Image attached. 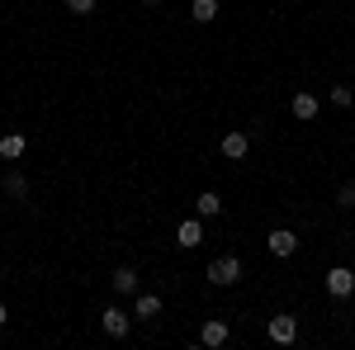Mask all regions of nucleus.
Returning <instances> with one entry per match:
<instances>
[{"instance_id": "obj_1", "label": "nucleus", "mask_w": 355, "mask_h": 350, "mask_svg": "<svg viewBox=\"0 0 355 350\" xmlns=\"http://www.w3.org/2000/svg\"><path fill=\"white\" fill-rule=\"evenodd\" d=\"M266 336H270L275 346H294V341H299V317H289V313L270 317V322H266Z\"/></svg>"}, {"instance_id": "obj_2", "label": "nucleus", "mask_w": 355, "mask_h": 350, "mask_svg": "<svg viewBox=\"0 0 355 350\" xmlns=\"http://www.w3.org/2000/svg\"><path fill=\"white\" fill-rule=\"evenodd\" d=\"M209 279H214L218 289H227V284H237V279H242V261H237V256H218V261L209 265Z\"/></svg>"}, {"instance_id": "obj_3", "label": "nucleus", "mask_w": 355, "mask_h": 350, "mask_svg": "<svg viewBox=\"0 0 355 350\" xmlns=\"http://www.w3.org/2000/svg\"><path fill=\"white\" fill-rule=\"evenodd\" d=\"M327 294L331 298H351L355 294V270L351 265H331L327 270Z\"/></svg>"}, {"instance_id": "obj_4", "label": "nucleus", "mask_w": 355, "mask_h": 350, "mask_svg": "<svg viewBox=\"0 0 355 350\" xmlns=\"http://www.w3.org/2000/svg\"><path fill=\"white\" fill-rule=\"evenodd\" d=\"M266 246H270V256H279V261H284V256H294V251H299V232H289V227H275L270 237H266Z\"/></svg>"}, {"instance_id": "obj_5", "label": "nucleus", "mask_w": 355, "mask_h": 350, "mask_svg": "<svg viewBox=\"0 0 355 350\" xmlns=\"http://www.w3.org/2000/svg\"><path fill=\"white\" fill-rule=\"evenodd\" d=\"M128 322H133V317H128L123 308H105V313H100V326H105V336H114V341L128 336Z\"/></svg>"}, {"instance_id": "obj_6", "label": "nucleus", "mask_w": 355, "mask_h": 350, "mask_svg": "<svg viewBox=\"0 0 355 350\" xmlns=\"http://www.w3.org/2000/svg\"><path fill=\"white\" fill-rule=\"evenodd\" d=\"M199 242H204V218H185V222L175 227V246H185V251H194Z\"/></svg>"}, {"instance_id": "obj_7", "label": "nucleus", "mask_w": 355, "mask_h": 350, "mask_svg": "<svg viewBox=\"0 0 355 350\" xmlns=\"http://www.w3.org/2000/svg\"><path fill=\"white\" fill-rule=\"evenodd\" d=\"M199 341H204V346H209V350L227 346V322H223V317H209V322L199 326Z\"/></svg>"}, {"instance_id": "obj_8", "label": "nucleus", "mask_w": 355, "mask_h": 350, "mask_svg": "<svg viewBox=\"0 0 355 350\" xmlns=\"http://www.w3.org/2000/svg\"><path fill=\"white\" fill-rule=\"evenodd\" d=\"M246 152H251V137H246V133H237V128L223 133V157H227V161H242Z\"/></svg>"}, {"instance_id": "obj_9", "label": "nucleus", "mask_w": 355, "mask_h": 350, "mask_svg": "<svg viewBox=\"0 0 355 350\" xmlns=\"http://www.w3.org/2000/svg\"><path fill=\"white\" fill-rule=\"evenodd\" d=\"M110 289H114V294H128V298H133L137 294V270L133 265H119L110 274Z\"/></svg>"}, {"instance_id": "obj_10", "label": "nucleus", "mask_w": 355, "mask_h": 350, "mask_svg": "<svg viewBox=\"0 0 355 350\" xmlns=\"http://www.w3.org/2000/svg\"><path fill=\"white\" fill-rule=\"evenodd\" d=\"M24 152H28V137L24 133H5V137H0V161H19Z\"/></svg>"}, {"instance_id": "obj_11", "label": "nucleus", "mask_w": 355, "mask_h": 350, "mask_svg": "<svg viewBox=\"0 0 355 350\" xmlns=\"http://www.w3.org/2000/svg\"><path fill=\"white\" fill-rule=\"evenodd\" d=\"M289 109H294V119H303V123H308V119H318V95H313V90H299Z\"/></svg>"}, {"instance_id": "obj_12", "label": "nucleus", "mask_w": 355, "mask_h": 350, "mask_svg": "<svg viewBox=\"0 0 355 350\" xmlns=\"http://www.w3.org/2000/svg\"><path fill=\"white\" fill-rule=\"evenodd\" d=\"M194 213H199V218H218L223 213V199L214 194V189H204V194L194 199Z\"/></svg>"}, {"instance_id": "obj_13", "label": "nucleus", "mask_w": 355, "mask_h": 350, "mask_svg": "<svg viewBox=\"0 0 355 350\" xmlns=\"http://www.w3.org/2000/svg\"><path fill=\"white\" fill-rule=\"evenodd\" d=\"M190 19H194V24H214V19H218V0H194Z\"/></svg>"}, {"instance_id": "obj_14", "label": "nucleus", "mask_w": 355, "mask_h": 350, "mask_svg": "<svg viewBox=\"0 0 355 350\" xmlns=\"http://www.w3.org/2000/svg\"><path fill=\"white\" fill-rule=\"evenodd\" d=\"M5 194H10L15 204H24V199H28V180L19 175V170H10V175H5Z\"/></svg>"}, {"instance_id": "obj_15", "label": "nucleus", "mask_w": 355, "mask_h": 350, "mask_svg": "<svg viewBox=\"0 0 355 350\" xmlns=\"http://www.w3.org/2000/svg\"><path fill=\"white\" fill-rule=\"evenodd\" d=\"M157 313H162V298H157V294H137L133 317H157Z\"/></svg>"}, {"instance_id": "obj_16", "label": "nucleus", "mask_w": 355, "mask_h": 350, "mask_svg": "<svg viewBox=\"0 0 355 350\" xmlns=\"http://www.w3.org/2000/svg\"><path fill=\"white\" fill-rule=\"evenodd\" d=\"M331 105L351 109V105H355V90H351V85H331Z\"/></svg>"}, {"instance_id": "obj_17", "label": "nucleus", "mask_w": 355, "mask_h": 350, "mask_svg": "<svg viewBox=\"0 0 355 350\" xmlns=\"http://www.w3.org/2000/svg\"><path fill=\"white\" fill-rule=\"evenodd\" d=\"M336 204H341V209H355V185H341V189H336Z\"/></svg>"}, {"instance_id": "obj_18", "label": "nucleus", "mask_w": 355, "mask_h": 350, "mask_svg": "<svg viewBox=\"0 0 355 350\" xmlns=\"http://www.w3.org/2000/svg\"><path fill=\"white\" fill-rule=\"evenodd\" d=\"M95 5H100V0H67V10H71V15H90Z\"/></svg>"}, {"instance_id": "obj_19", "label": "nucleus", "mask_w": 355, "mask_h": 350, "mask_svg": "<svg viewBox=\"0 0 355 350\" xmlns=\"http://www.w3.org/2000/svg\"><path fill=\"white\" fill-rule=\"evenodd\" d=\"M5 322H10V313H5V303H0V326H5Z\"/></svg>"}, {"instance_id": "obj_20", "label": "nucleus", "mask_w": 355, "mask_h": 350, "mask_svg": "<svg viewBox=\"0 0 355 350\" xmlns=\"http://www.w3.org/2000/svg\"><path fill=\"white\" fill-rule=\"evenodd\" d=\"M142 5H162V0H142Z\"/></svg>"}]
</instances>
